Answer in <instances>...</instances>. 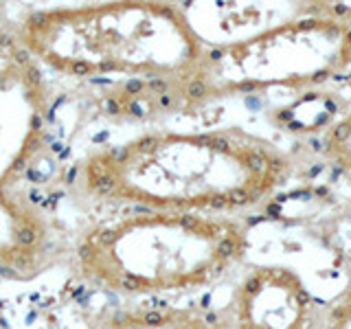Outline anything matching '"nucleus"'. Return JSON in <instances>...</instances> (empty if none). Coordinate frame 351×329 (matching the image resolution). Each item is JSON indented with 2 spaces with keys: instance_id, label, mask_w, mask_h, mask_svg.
<instances>
[{
  "instance_id": "6e6552de",
  "label": "nucleus",
  "mask_w": 351,
  "mask_h": 329,
  "mask_svg": "<svg viewBox=\"0 0 351 329\" xmlns=\"http://www.w3.org/2000/svg\"><path fill=\"white\" fill-rule=\"evenodd\" d=\"M347 112V99L325 88L301 90L292 101L274 108L270 123L290 136H321L338 117Z\"/></svg>"
},
{
  "instance_id": "ddd939ff",
  "label": "nucleus",
  "mask_w": 351,
  "mask_h": 329,
  "mask_svg": "<svg viewBox=\"0 0 351 329\" xmlns=\"http://www.w3.org/2000/svg\"><path fill=\"white\" fill-rule=\"evenodd\" d=\"M160 3H171V5H180V7H184L189 0H160Z\"/></svg>"
},
{
  "instance_id": "f8f14e48",
  "label": "nucleus",
  "mask_w": 351,
  "mask_h": 329,
  "mask_svg": "<svg viewBox=\"0 0 351 329\" xmlns=\"http://www.w3.org/2000/svg\"><path fill=\"white\" fill-rule=\"evenodd\" d=\"M18 0H0V53L16 44V22L22 16H16L14 9Z\"/></svg>"
},
{
  "instance_id": "9b49d317",
  "label": "nucleus",
  "mask_w": 351,
  "mask_h": 329,
  "mask_svg": "<svg viewBox=\"0 0 351 329\" xmlns=\"http://www.w3.org/2000/svg\"><path fill=\"white\" fill-rule=\"evenodd\" d=\"M318 329H351V277L345 288L321 307Z\"/></svg>"
},
{
  "instance_id": "39448f33",
  "label": "nucleus",
  "mask_w": 351,
  "mask_h": 329,
  "mask_svg": "<svg viewBox=\"0 0 351 329\" xmlns=\"http://www.w3.org/2000/svg\"><path fill=\"white\" fill-rule=\"evenodd\" d=\"M351 71V27L296 16L233 42H208L195 82L197 110L274 88L310 90Z\"/></svg>"
},
{
  "instance_id": "4468645a",
  "label": "nucleus",
  "mask_w": 351,
  "mask_h": 329,
  "mask_svg": "<svg viewBox=\"0 0 351 329\" xmlns=\"http://www.w3.org/2000/svg\"><path fill=\"white\" fill-rule=\"evenodd\" d=\"M82 3H90V0H82Z\"/></svg>"
},
{
  "instance_id": "9d476101",
  "label": "nucleus",
  "mask_w": 351,
  "mask_h": 329,
  "mask_svg": "<svg viewBox=\"0 0 351 329\" xmlns=\"http://www.w3.org/2000/svg\"><path fill=\"white\" fill-rule=\"evenodd\" d=\"M296 16H312L343 22L351 27V0H292Z\"/></svg>"
},
{
  "instance_id": "2eb2a0df",
  "label": "nucleus",
  "mask_w": 351,
  "mask_h": 329,
  "mask_svg": "<svg viewBox=\"0 0 351 329\" xmlns=\"http://www.w3.org/2000/svg\"><path fill=\"white\" fill-rule=\"evenodd\" d=\"M0 329H7V327H3V325H0Z\"/></svg>"
},
{
  "instance_id": "f03ea898",
  "label": "nucleus",
  "mask_w": 351,
  "mask_h": 329,
  "mask_svg": "<svg viewBox=\"0 0 351 329\" xmlns=\"http://www.w3.org/2000/svg\"><path fill=\"white\" fill-rule=\"evenodd\" d=\"M16 42L47 77L82 90L119 84L160 86L182 114L197 112L195 82L208 42L184 7L160 0H90L25 9Z\"/></svg>"
},
{
  "instance_id": "f257e3e1",
  "label": "nucleus",
  "mask_w": 351,
  "mask_h": 329,
  "mask_svg": "<svg viewBox=\"0 0 351 329\" xmlns=\"http://www.w3.org/2000/svg\"><path fill=\"white\" fill-rule=\"evenodd\" d=\"M296 160L244 127H152L97 145L62 171L82 206L235 215L255 211L290 184Z\"/></svg>"
},
{
  "instance_id": "20e7f679",
  "label": "nucleus",
  "mask_w": 351,
  "mask_h": 329,
  "mask_svg": "<svg viewBox=\"0 0 351 329\" xmlns=\"http://www.w3.org/2000/svg\"><path fill=\"white\" fill-rule=\"evenodd\" d=\"M53 164V90L18 47L0 53V279L29 283L66 261L69 239L42 178Z\"/></svg>"
},
{
  "instance_id": "1a4fd4ad",
  "label": "nucleus",
  "mask_w": 351,
  "mask_h": 329,
  "mask_svg": "<svg viewBox=\"0 0 351 329\" xmlns=\"http://www.w3.org/2000/svg\"><path fill=\"white\" fill-rule=\"evenodd\" d=\"M321 154L332 167L351 173V110L321 134Z\"/></svg>"
},
{
  "instance_id": "7ed1b4c3",
  "label": "nucleus",
  "mask_w": 351,
  "mask_h": 329,
  "mask_svg": "<svg viewBox=\"0 0 351 329\" xmlns=\"http://www.w3.org/2000/svg\"><path fill=\"white\" fill-rule=\"evenodd\" d=\"M248 248V224L235 215L128 208L77 230L66 263L93 290L160 301L211 288Z\"/></svg>"
},
{
  "instance_id": "0eeeda50",
  "label": "nucleus",
  "mask_w": 351,
  "mask_h": 329,
  "mask_svg": "<svg viewBox=\"0 0 351 329\" xmlns=\"http://www.w3.org/2000/svg\"><path fill=\"white\" fill-rule=\"evenodd\" d=\"M88 329H230L224 310L160 301L104 305L86 314Z\"/></svg>"
},
{
  "instance_id": "423d86ee",
  "label": "nucleus",
  "mask_w": 351,
  "mask_h": 329,
  "mask_svg": "<svg viewBox=\"0 0 351 329\" xmlns=\"http://www.w3.org/2000/svg\"><path fill=\"white\" fill-rule=\"evenodd\" d=\"M321 307L299 272L257 263L241 274L222 310L230 329H318Z\"/></svg>"
}]
</instances>
